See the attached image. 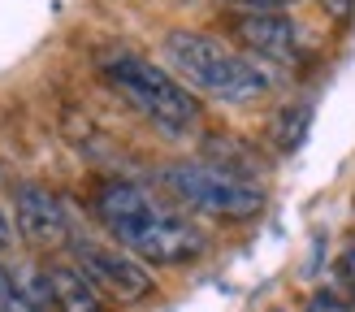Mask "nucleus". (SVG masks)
Segmentation results:
<instances>
[{
    "instance_id": "f257e3e1",
    "label": "nucleus",
    "mask_w": 355,
    "mask_h": 312,
    "mask_svg": "<svg viewBox=\"0 0 355 312\" xmlns=\"http://www.w3.org/2000/svg\"><path fill=\"white\" fill-rule=\"evenodd\" d=\"M96 217L117 248H126L144 265H191L208 248L200 225L139 182H104L96 191Z\"/></svg>"
},
{
    "instance_id": "f03ea898",
    "label": "nucleus",
    "mask_w": 355,
    "mask_h": 312,
    "mask_svg": "<svg viewBox=\"0 0 355 312\" xmlns=\"http://www.w3.org/2000/svg\"><path fill=\"white\" fill-rule=\"evenodd\" d=\"M161 57H165V69H173L195 96H208L221 104H252L269 92V74L256 61H247L243 52L200 31H169L161 44Z\"/></svg>"
},
{
    "instance_id": "7ed1b4c3",
    "label": "nucleus",
    "mask_w": 355,
    "mask_h": 312,
    "mask_svg": "<svg viewBox=\"0 0 355 312\" xmlns=\"http://www.w3.org/2000/svg\"><path fill=\"white\" fill-rule=\"evenodd\" d=\"M104 78L113 83V92L121 100H130L152 126H161L165 135H187L200 126V100L195 92L173 74V69L156 65L139 52H117L104 57Z\"/></svg>"
},
{
    "instance_id": "20e7f679",
    "label": "nucleus",
    "mask_w": 355,
    "mask_h": 312,
    "mask_svg": "<svg viewBox=\"0 0 355 312\" xmlns=\"http://www.w3.org/2000/svg\"><path fill=\"white\" fill-rule=\"evenodd\" d=\"M161 182L169 187L173 200H182L195 213L221 217V221H247L264 208V187L243 178V173L208 161H178L161 169Z\"/></svg>"
},
{
    "instance_id": "39448f33",
    "label": "nucleus",
    "mask_w": 355,
    "mask_h": 312,
    "mask_svg": "<svg viewBox=\"0 0 355 312\" xmlns=\"http://www.w3.org/2000/svg\"><path fill=\"white\" fill-rule=\"evenodd\" d=\"M69 256H74V269L83 277H92L96 291H109L121 304H139L156 291L148 265L139 256H130L117 243H100L92 234H74L69 239Z\"/></svg>"
},
{
    "instance_id": "423d86ee",
    "label": "nucleus",
    "mask_w": 355,
    "mask_h": 312,
    "mask_svg": "<svg viewBox=\"0 0 355 312\" xmlns=\"http://www.w3.org/2000/svg\"><path fill=\"white\" fill-rule=\"evenodd\" d=\"M13 221H17V234L31 248H69V239H74V225H69L61 196H52L48 187H35V182L17 187Z\"/></svg>"
},
{
    "instance_id": "0eeeda50",
    "label": "nucleus",
    "mask_w": 355,
    "mask_h": 312,
    "mask_svg": "<svg viewBox=\"0 0 355 312\" xmlns=\"http://www.w3.org/2000/svg\"><path fill=\"white\" fill-rule=\"evenodd\" d=\"M230 31L247 52H256L264 61L286 65L299 57V26L282 9H239L230 17Z\"/></svg>"
},
{
    "instance_id": "6e6552de",
    "label": "nucleus",
    "mask_w": 355,
    "mask_h": 312,
    "mask_svg": "<svg viewBox=\"0 0 355 312\" xmlns=\"http://www.w3.org/2000/svg\"><path fill=\"white\" fill-rule=\"evenodd\" d=\"M48 286L57 312H109L100 291L92 286V277H83L74 265H48Z\"/></svg>"
},
{
    "instance_id": "1a4fd4ad",
    "label": "nucleus",
    "mask_w": 355,
    "mask_h": 312,
    "mask_svg": "<svg viewBox=\"0 0 355 312\" xmlns=\"http://www.w3.org/2000/svg\"><path fill=\"white\" fill-rule=\"evenodd\" d=\"M308 109H286L282 113V130H277V144L282 152H295L299 144H304V135H308Z\"/></svg>"
},
{
    "instance_id": "9d476101",
    "label": "nucleus",
    "mask_w": 355,
    "mask_h": 312,
    "mask_svg": "<svg viewBox=\"0 0 355 312\" xmlns=\"http://www.w3.org/2000/svg\"><path fill=\"white\" fill-rule=\"evenodd\" d=\"M0 312H44L22 295V286L13 282V269H5V265H0Z\"/></svg>"
},
{
    "instance_id": "9b49d317",
    "label": "nucleus",
    "mask_w": 355,
    "mask_h": 312,
    "mask_svg": "<svg viewBox=\"0 0 355 312\" xmlns=\"http://www.w3.org/2000/svg\"><path fill=\"white\" fill-rule=\"evenodd\" d=\"M338 277H343V286L355 295V243L343 248V256H338Z\"/></svg>"
},
{
    "instance_id": "f8f14e48",
    "label": "nucleus",
    "mask_w": 355,
    "mask_h": 312,
    "mask_svg": "<svg viewBox=\"0 0 355 312\" xmlns=\"http://www.w3.org/2000/svg\"><path fill=\"white\" fill-rule=\"evenodd\" d=\"M225 5H239V9H282L291 0H225Z\"/></svg>"
},
{
    "instance_id": "ddd939ff",
    "label": "nucleus",
    "mask_w": 355,
    "mask_h": 312,
    "mask_svg": "<svg viewBox=\"0 0 355 312\" xmlns=\"http://www.w3.org/2000/svg\"><path fill=\"white\" fill-rule=\"evenodd\" d=\"M13 248V225H9V217L0 213V252H9Z\"/></svg>"
}]
</instances>
